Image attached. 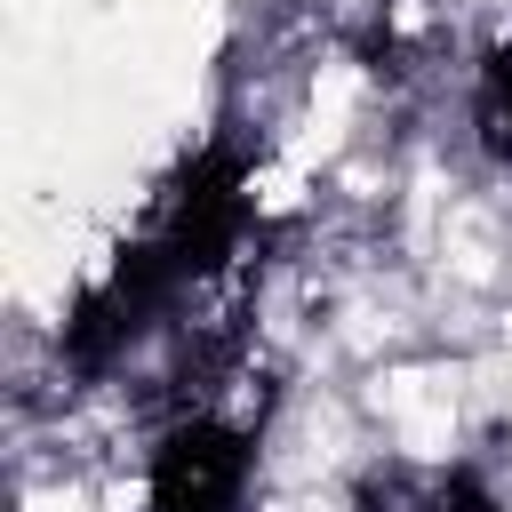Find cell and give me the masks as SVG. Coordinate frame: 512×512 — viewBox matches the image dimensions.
<instances>
[{
  "label": "cell",
  "mask_w": 512,
  "mask_h": 512,
  "mask_svg": "<svg viewBox=\"0 0 512 512\" xmlns=\"http://www.w3.org/2000/svg\"><path fill=\"white\" fill-rule=\"evenodd\" d=\"M256 160H248V144H232V136H208L168 184H160V200H152V224H144V240L168 256V272L192 288V280H216L240 248H248V232H256Z\"/></svg>",
  "instance_id": "cell-1"
},
{
  "label": "cell",
  "mask_w": 512,
  "mask_h": 512,
  "mask_svg": "<svg viewBox=\"0 0 512 512\" xmlns=\"http://www.w3.org/2000/svg\"><path fill=\"white\" fill-rule=\"evenodd\" d=\"M256 488V432L192 408L144 456V512H248Z\"/></svg>",
  "instance_id": "cell-2"
},
{
  "label": "cell",
  "mask_w": 512,
  "mask_h": 512,
  "mask_svg": "<svg viewBox=\"0 0 512 512\" xmlns=\"http://www.w3.org/2000/svg\"><path fill=\"white\" fill-rule=\"evenodd\" d=\"M184 296V280L168 272V256L152 240H128L64 312V368L72 376H104L112 360H128V344Z\"/></svg>",
  "instance_id": "cell-3"
},
{
  "label": "cell",
  "mask_w": 512,
  "mask_h": 512,
  "mask_svg": "<svg viewBox=\"0 0 512 512\" xmlns=\"http://www.w3.org/2000/svg\"><path fill=\"white\" fill-rule=\"evenodd\" d=\"M472 144L512 168V40H488L472 64Z\"/></svg>",
  "instance_id": "cell-4"
},
{
  "label": "cell",
  "mask_w": 512,
  "mask_h": 512,
  "mask_svg": "<svg viewBox=\"0 0 512 512\" xmlns=\"http://www.w3.org/2000/svg\"><path fill=\"white\" fill-rule=\"evenodd\" d=\"M416 512H504V496H496L472 464H448V472H432V480L416 488Z\"/></svg>",
  "instance_id": "cell-5"
}]
</instances>
